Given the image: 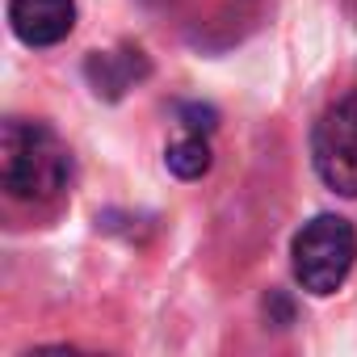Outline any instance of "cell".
I'll return each mask as SVG.
<instances>
[{
    "mask_svg": "<svg viewBox=\"0 0 357 357\" xmlns=\"http://www.w3.org/2000/svg\"><path fill=\"white\" fill-rule=\"evenodd\" d=\"M9 26L26 47H59L76 30V0H9Z\"/></svg>",
    "mask_w": 357,
    "mask_h": 357,
    "instance_id": "obj_4",
    "label": "cell"
},
{
    "mask_svg": "<svg viewBox=\"0 0 357 357\" xmlns=\"http://www.w3.org/2000/svg\"><path fill=\"white\" fill-rule=\"evenodd\" d=\"M164 164H168L172 176H181V181H198V176H206L211 172V135L181 126V135L164 147Z\"/></svg>",
    "mask_w": 357,
    "mask_h": 357,
    "instance_id": "obj_6",
    "label": "cell"
},
{
    "mask_svg": "<svg viewBox=\"0 0 357 357\" xmlns=\"http://www.w3.org/2000/svg\"><path fill=\"white\" fill-rule=\"evenodd\" d=\"M290 265H294V282L315 294V298H328L336 294L353 265H357V231L349 219L340 215H315L311 223H303L294 231V244H290Z\"/></svg>",
    "mask_w": 357,
    "mask_h": 357,
    "instance_id": "obj_2",
    "label": "cell"
},
{
    "mask_svg": "<svg viewBox=\"0 0 357 357\" xmlns=\"http://www.w3.org/2000/svg\"><path fill=\"white\" fill-rule=\"evenodd\" d=\"M315 176L340 198H357V93L336 97L311 130Z\"/></svg>",
    "mask_w": 357,
    "mask_h": 357,
    "instance_id": "obj_3",
    "label": "cell"
},
{
    "mask_svg": "<svg viewBox=\"0 0 357 357\" xmlns=\"http://www.w3.org/2000/svg\"><path fill=\"white\" fill-rule=\"evenodd\" d=\"M176 118H181V126H190V130H215L219 126V114L211 109V105H198V101H185L181 109H176Z\"/></svg>",
    "mask_w": 357,
    "mask_h": 357,
    "instance_id": "obj_7",
    "label": "cell"
},
{
    "mask_svg": "<svg viewBox=\"0 0 357 357\" xmlns=\"http://www.w3.org/2000/svg\"><path fill=\"white\" fill-rule=\"evenodd\" d=\"M147 72H151V63H147V55H143L139 47L93 51L89 63H84V76H89V84H93V93L105 97V101H118V97H122L126 89H135Z\"/></svg>",
    "mask_w": 357,
    "mask_h": 357,
    "instance_id": "obj_5",
    "label": "cell"
},
{
    "mask_svg": "<svg viewBox=\"0 0 357 357\" xmlns=\"http://www.w3.org/2000/svg\"><path fill=\"white\" fill-rule=\"evenodd\" d=\"M72 181V151L47 126L9 118L0 130V185L17 202H51Z\"/></svg>",
    "mask_w": 357,
    "mask_h": 357,
    "instance_id": "obj_1",
    "label": "cell"
}]
</instances>
